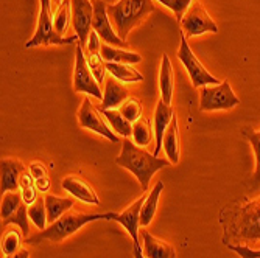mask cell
Here are the masks:
<instances>
[{"instance_id":"1","label":"cell","mask_w":260,"mask_h":258,"mask_svg":"<svg viewBox=\"0 0 260 258\" xmlns=\"http://www.w3.org/2000/svg\"><path fill=\"white\" fill-rule=\"evenodd\" d=\"M224 224V241L235 238L239 243L260 241V196L249 199L245 204H237L234 208H226L221 216ZM245 244V246H246Z\"/></svg>"},{"instance_id":"2","label":"cell","mask_w":260,"mask_h":258,"mask_svg":"<svg viewBox=\"0 0 260 258\" xmlns=\"http://www.w3.org/2000/svg\"><path fill=\"white\" fill-rule=\"evenodd\" d=\"M115 163L131 171L139 180L144 192L148 190L150 180L159 170L172 165L169 159H160L154 154H150L144 148H140L134 142H131L129 138L122 140V153L115 159Z\"/></svg>"},{"instance_id":"3","label":"cell","mask_w":260,"mask_h":258,"mask_svg":"<svg viewBox=\"0 0 260 258\" xmlns=\"http://www.w3.org/2000/svg\"><path fill=\"white\" fill-rule=\"evenodd\" d=\"M114 213H64L59 219L52 223L33 237L25 238L27 244H38L41 241L61 243L70 235H74L83 226L93 221H112Z\"/></svg>"},{"instance_id":"4","label":"cell","mask_w":260,"mask_h":258,"mask_svg":"<svg viewBox=\"0 0 260 258\" xmlns=\"http://www.w3.org/2000/svg\"><path fill=\"white\" fill-rule=\"evenodd\" d=\"M154 11L151 0H119L114 5H108V16L115 28V33L126 41L128 33L144 19Z\"/></svg>"},{"instance_id":"5","label":"cell","mask_w":260,"mask_h":258,"mask_svg":"<svg viewBox=\"0 0 260 258\" xmlns=\"http://www.w3.org/2000/svg\"><path fill=\"white\" fill-rule=\"evenodd\" d=\"M39 17L38 27L33 38L25 44V49H33L39 45H69L74 42H80L78 36L62 38L55 30V22L52 17V0H39Z\"/></svg>"},{"instance_id":"6","label":"cell","mask_w":260,"mask_h":258,"mask_svg":"<svg viewBox=\"0 0 260 258\" xmlns=\"http://www.w3.org/2000/svg\"><path fill=\"white\" fill-rule=\"evenodd\" d=\"M237 104H240V98L234 93L228 81H223L217 86L201 87V98H200L201 112L229 110L234 109Z\"/></svg>"},{"instance_id":"7","label":"cell","mask_w":260,"mask_h":258,"mask_svg":"<svg viewBox=\"0 0 260 258\" xmlns=\"http://www.w3.org/2000/svg\"><path fill=\"white\" fill-rule=\"evenodd\" d=\"M178 59L185 67L188 77H190V80H192L193 87L201 89L204 86L220 84V80H217L214 75H210L207 72V68L201 64V61L195 56V53L192 52L190 45H188V42H187V38L184 34H181V47L178 50Z\"/></svg>"},{"instance_id":"8","label":"cell","mask_w":260,"mask_h":258,"mask_svg":"<svg viewBox=\"0 0 260 258\" xmlns=\"http://www.w3.org/2000/svg\"><path fill=\"white\" fill-rule=\"evenodd\" d=\"M181 28L188 38L200 36L204 33H217L218 27L212 20L209 13L206 11L204 5L198 0H193L192 5L185 11L184 17L181 19Z\"/></svg>"},{"instance_id":"9","label":"cell","mask_w":260,"mask_h":258,"mask_svg":"<svg viewBox=\"0 0 260 258\" xmlns=\"http://www.w3.org/2000/svg\"><path fill=\"white\" fill-rule=\"evenodd\" d=\"M74 89L78 93H87L97 100H103V93L99 81L93 77L92 70L86 61L83 47L78 44L75 50V72H74Z\"/></svg>"},{"instance_id":"10","label":"cell","mask_w":260,"mask_h":258,"mask_svg":"<svg viewBox=\"0 0 260 258\" xmlns=\"http://www.w3.org/2000/svg\"><path fill=\"white\" fill-rule=\"evenodd\" d=\"M78 122H80V126L84 128V129H89L92 132H97L103 137H106L109 142L112 143H117L120 142L119 135H117L112 128L109 126L108 120H105L100 110H97L95 107L92 106L90 100L86 97L83 100V104L78 110Z\"/></svg>"},{"instance_id":"11","label":"cell","mask_w":260,"mask_h":258,"mask_svg":"<svg viewBox=\"0 0 260 258\" xmlns=\"http://www.w3.org/2000/svg\"><path fill=\"white\" fill-rule=\"evenodd\" d=\"M93 20H92V30L97 31L100 39L117 49H123L128 45L126 41H123L119 34L115 33V30L111 25V19L108 16V5L103 0H93Z\"/></svg>"},{"instance_id":"12","label":"cell","mask_w":260,"mask_h":258,"mask_svg":"<svg viewBox=\"0 0 260 258\" xmlns=\"http://www.w3.org/2000/svg\"><path fill=\"white\" fill-rule=\"evenodd\" d=\"M72 2V25L80 39V45H87L89 34L92 31L93 5L90 0H70Z\"/></svg>"},{"instance_id":"13","label":"cell","mask_w":260,"mask_h":258,"mask_svg":"<svg viewBox=\"0 0 260 258\" xmlns=\"http://www.w3.org/2000/svg\"><path fill=\"white\" fill-rule=\"evenodd\" d=\"M147 196L142 195L134 204H131L126 210H123L122 213H114L112 221H117L119 224L123 226V229L129 233V237L133 240V246H140L139 243V226H140V210L144 205Z\"/></svg>"},{"instance_id":"14","label":"cell","mask_w":260,"mask_h":258,"mask_svg":"<svg viewBox=\"0 0 260 258\" xmlns=\"http://www.w3.org/2000/svg\"><path fill=\"white\" fill-rule=\"evenodd\" d=\"M61 185H62V189L66 192H69L78 201H83V202L90 204V205H99L100 204V199H99L95 190H93L86 180H83V179H80L77 176L64 177Z\"/></svg>"},{"instance_id":"15","label":"cell","mask_w":260,"mask_h":258,"mask_svg":"<svg viewBox=\"0 0 260 258\" xmlns=\"http://www.w3.org/2000/svg\"><path fill=\"white\" fill-rule=\"evenodd\" d=\"M128 98V89L122 84V81L115 80L112 75L106 77L105 81V93L100 104V110L105 109H117Z\"/></svg>"},{"instance_id":"16","label":"cell","mask_w":260,"mask_h":258,"mask_svg":"<svg viewBox=\"0 0 260 258\" xmlns=\"http://www.w3.org/2000/svg\"><path fill=\"white\" fill-rule=\"evenodd\" d=\"M173 117H175L173 107L170 104H165L162 100H159L154 109V140H156V148L153 153L154 156H157L162 148L165 131L170 126Z\"/></svg>"},{"instance_id":"17","label":"cell","mask_w":260,"mask_h":258,"mask_svg":"<svg viewBox=\"0 0 260 258\" xmlns=\"http://www.w3.org/2000/svg\"><path fill=\"white\" fill-rule=\"evenodd\" d=\"M27 171L23 163L16 159L2 160V193L20 192V177Z\"/></svg>"},{"instance_id":"18","label":"cell","mask_w":260,"mask_h":258,"mask_svg":"<svg viewBox=\"0 0 260 258\" xmlns=\"http://www.w3.org/2000/svg\"><path fill=\"white\" fill-rule=\"evenodd\" d=\"M142 240H144V246H142V252L147 258H175V249L162 240H157L153 237L148 230H142Z\"/></svg>"},{"instance_id":"19","label":"cell","mask_w":260,"mask_h":258,"mask_svg":"<svg viewBox=\"0 0 260 258\" xmlns=\"http://www.w3.org/2000/svg\"><path fill=\"white\" fill-rule=\"evenodd\" d=\"M173 87H175V81H173V67L170 62L169 55H162L160 59V72H159V89H160V100L165 104H172V98H173Z\"/></svg>"},{"instance_id":"20","label":"cell","mask_w":260,"mask_h":258,"mask_svg":"<svg viewBox=\"0 0 260 258\" xmlns=\"http://www.w3.org/2000/svg\"><path fill=\"white\" fill-rule=\"evenodd\" d=\"M162 148L167 154V159L170 160L172 165H176L179 162V134H178V119L173 117L170 126L165 131Z\"/></svg>"},{"instance_id":"21","label":"cell","mask_w":260,"mask_h":258,"mask_svg":"<svg viewBox=\"0 0 260 258\" xmlns=\"http://www.w3.org/2000/svg\"><path fill=\"white\" fill-rule=\"evenodd\" d=\"M44 199H45V208H47V221L50 224L59 219L67 210H70L75 204L72 198H58L55 195H47Z\"/></svg>"},{"instance_id":"22","label":"cell","mask_w":260,"mask_h":258,"mask_svg":"<svg viewBox=\"0 0 260 258\" xmlns=\"http://www.w3.org/2000/svg\"><path fill=\"white\" fill-rule=\"evenodd\" d=\"M102 58L105 59V62H119V64H137L142 61L139 53L117 49V47L108 44H102Z\"/></svg>"},{"instance_id":"23","label":"cell","mask_w":260,"mask_h":258,"mask_svg":"<svg viewBox=\"0 0 260 258\" xmlns=\"http://www.w3.org/2000/svg\"><path fill=\"white\" fill-rule=\"evenodd\" d=\"M100 112L105 115V119L117 135H122L123 138H129V135H133V123L125 119L119 109H105Z\"/></svg>"},{"instance_id":"24","label":"cell","mask_w":260,"mask_h":258,"mask_svg":"<svg viewBox=\"0 0 260 258\" xmlns=\"http://www.w3.org/2000/svg\"><path fill=\"white\" fill-rule=\"evenodd\" d=\"M162 190H164V183L159 180L154 185V189L151 190V193L147 196L144 205H142V210H140V226L147 227L153 221V218L156 215V210H157V204H159V198H160Z\"/></svg>"},{"instance_id":"25","label":"cell","mask_w":260,"mask_h":258,"mask_svg":"<svg viewBox=\"0 0 260 258\" xmlns=\"http://www.w3.org/2000/svg\"><path fill=\"white\" fill-rule=\"evenodd\" d=\"M106 70L109 72V75H112L115 80L122 83H139L144 80V75L137 72L134 67H131V64L106 62Z\"/></svg>"},{"instance_id":"26","label":"cell","mask_w":260,"mask_h":258,"mask_svg":"<svg viewBox=\"0 0 260 258\" xmlns=\"http://www.w3.org/2000/svg\"><path fill=\"white\" fill-rule=\"evenodd\" d=\"M133 138L134 143L140 148L148 146L153 138V129L151 122L148 119H139L136 123H133Z\"/></svg>"},{"instance_id":"27","label":"cell","mask_w":260,"mask_h":258,"mask_svg":"<svg viewBox=\"0 0 260 258\" xmlns=\"http://www.w3.org/2000/svg\"><path fill=\"white\" fill-rule=\"evenodd\" d=\"M86 55V61L92 70L93 77L99 81V84H103V81H106V62L102 58V49L100 50H89L84 53Z\"/></svg>"},{"instance_id":"28","label":"cell","mask_w":260,"mask_h":258,"mask_svg":"<svg viewBox=\"0 0 260 258\" xmlns=\"http://www.w3.org/2000/svg\"><path fill=\"white\" fill-rule=\"evenodd\" d=\"M70 20H72V2L70 0H61V4L56 7V13L53 16L55 30L58 34H64Z\"/></svg>"},{"instance_id":"29","label":"cell","mask_w":260,"mask_h":258,"mask_svg":"<svg viewBox=\"0 0 260 258\" xmlns=\"http://www.w3.org/2000/svg\"><path fill=\"white\" fill-rule=\"evenodd\" d=\"M22 204H25V202H23V199H22L20 192H7L2 198V208H0L2 219H7L13 213H16Z\"/></svg>"},{"instance_id":"30","label":"cell","mask_w":260,"mask_h":258,"mask_svg":"<svg viewBox=\"0 0 260 258\" xmlns=\"http://www.w3.org/2000/svg\"><path fill=\"white\" fill-rule=\"evenodd\" d=\"M28 218H30L28 216V207H27V204H22L20 208L17 210L16 213H13L10 218L2 221V227H7L8 224H16L20 229V232L23 233V237L28 238V232H30V229H28Z\"/></svg>"},{"instance_id":"31","label":"cell","mask_w":260,"mask_h":258,"mask_svg":"<svg viewBox=\"0 0 260 258\" xmlns=\"http://www.w3.org/2000/svg\"><path fill=\"white\" fill-rule=\"evenodd\" d=\"M28 216L33 221V224L44 230L47 226V208H45V199L38 198V201L31 205H28Z\"/></svg>"},{"instance_id":"32","label":"cell","mask_w":260,"mask_h":258,"mask_svg":"<svg viewBox=\"0 0 260 258\" xmlns=\"http://www.w3.org/2000/svg\"><path fill=\"white\" fill-rule=\"evenodd\" d=\"M242 134L249 140V143L255 154V173L254 180L260 183V131H252L251 128H243Z\"/></svg>"},{"instance_id":"33","label":"cell","mask_w":260,"mask_h":258,"mask_svg":"<svg viewBox=\"0 0 260 258\" xmlns=\"http://www.w3.org/2000/svg\"><path fill=\"white\" fill-rule=\"evenodd\" d=\"M22 237H23V233L19 232L17 229H11V230L5 232V235L2 237V252L5 255L16 253L20 249Z\"/></svg>"},{"instance_id":"34","label":"cell","mask_w":260,"mask_h":258,"mask_svg":"<svg viewBox=\"0 0 260 258\" xmlns=\"http://www.w3.org/2000/svg\"><path fill=\"white\" fill-rule=\"evenodd\" d=\"M119 110L122 112V115L131 123H136L139 119H142V103L137 98L128 97L122 106L119 107Z\"/></svg>"},{"instance_id":"35","label":"cell","mask_w":260,"mask_h":258,"mask_svg":"<svg viewBox=\"0 0 260 258\" xmlns=\"http://www.w3.org/2000/svg\"><path fill=\"white\" fill-rule=\"evenodd\" d=\"M157 2L162 4V5H165L167 8H170L175 13L176 19L181 22V19L184 17L185 11L188 10V7L192 5L193 0H157Z\"/></svg>"},{"instance_id":"36","label":"cell","mask_w":260,"mask_h":258,"mask_svg":"<svg viewBox=\"0 0 260 258\" xmlns=\"http://www.w3.org/2000/svg\"><path fill=\"white\" fill-rule=\"evenodd\" d=\"M228 249L234 250L235 253H239L242 258H260V250H254L249 246L240 244V246H235V244H226Z\"/></svg>"},{"instance_id":"37","label":"cell","mask_w":260,"mask_h":258,"mask_svg":"<svg viewBox=\"0 0 260 258\" xmlns=\"http://www.w3.org/2000/svg\"><path fill=\"white\" fill-rule=\"evenodd\" d=\"M20 195H22V199L27 205H31L38 201V189L36 185H28V187H22L20 189Z\"/></svg>"},{"instance_id":"38","label":"cell","mask_w":260,"mask_h":258,"mask_svg":"<svg viewBox=\"0 0 260 258\" xmlns=\"http://www.w3.org/2000/svg\"><path fill=\"white\" fill-rule=\"evenodd\" d=\"M28 171H30V174L33 176L35 180L42 179V177H47L45 165H44V163H41V162H31L30 167H28Z\"/></svg>"},{"instance_id":"39","label":"cell","mask_w":260,"mask_h":258,"mask_svg":"<svg viewBox=\"0 0 260 258\" xmlns=\"http://www.w3.org/2000/svg\"><path fill=\"white\" fill-rule=\"evenodd\" d=\"M35 185H36L38 192H41V193L50 190V180H49V177H42V179L35 180Z\"/></svg>"},{"instance_id":"40","label":"cell","mask_w":260,"mask_h":258,"mask_svg":"<svg viewBox=\"0 0 260 258\" xmlns=\"http://www.w3.org/2000/svg\"><path fill=\"white\" fill-rule=\"evenodd\" d=\"M5 258H30V252L27 249H19L16 253L5 255Z\"/></svg>"},{"instance_id":"41","label":"cell","mask_w":260,"mask_h":258,"mask_svg":"<svg viewBox=\"0 0 260 258\" xmlns=\"http://www.w3.org/2000/svg\"><path fill=\"white\" fill-rule=\"evenodd\" d=\"M134 258H147L144 252H142L140 246H134Z\"/></svg>"},{"instance_id":"42","label":"cell","mask_w":260,"mask_h":258,"mask_svg":"<svg viewBox=\"0 0 260 258\" xmlns=\"http://www.w3.org/2000/svg\"><path fill=\"white\" fill-rule=\"evenodd\" d=\"M52 4H53L55 7H58V5L61 4V0H52Z\"/></svg>"}]
</instances>
